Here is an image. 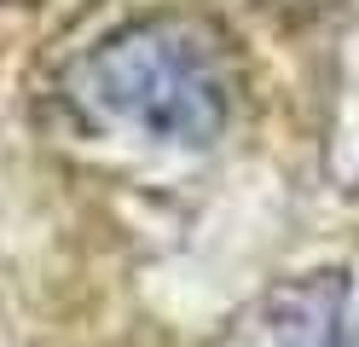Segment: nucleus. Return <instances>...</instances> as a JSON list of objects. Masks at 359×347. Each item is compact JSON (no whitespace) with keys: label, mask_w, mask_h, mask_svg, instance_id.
<instances>
[{"label":"nucleus","mask_w":359,"mask_h":347,"mask_svg":"<svg viewBox=\"0 0 359 347\" xmlns=\"http://www.w3.org/2000/svg\"><path fill=\"white\" fill-rule=\"evenodd\" d=\"M70 99L156 145H215L232 122V58L215 23L151 12L76 58Z\"/></svg>","instance_id":"obj_1"},{"label":"nucleus","mask_w":359,"mask_h":347,"mask_svg":"<svg viewBox=\"0 0 359 347\" xmlns=\"http://www.w3.org/2000/svg\"><path fill=\"white\" fill-rule=\"evenodd\" d=\"M278 347H348L336 278H307L278 301Z\"/></svg>","instance_id":"obj_2"}]
</instances>
